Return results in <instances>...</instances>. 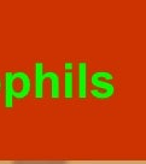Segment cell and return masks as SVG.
<instances>
[{
    "mask_svg": "<svg viewBox=\"0 0 146 164\" xmlns=\"http://www.w3.org/2000/svg\"><path fill=\"white\" fill-rule=\"evenodd\" d=\"M12 164H67L64 161H16Z\"/></svg>",
    "mask_w": 146,
    "mask_h": 164,
    "instance_id": "obj_1",
    "label": "cell"
}]
</instances>
